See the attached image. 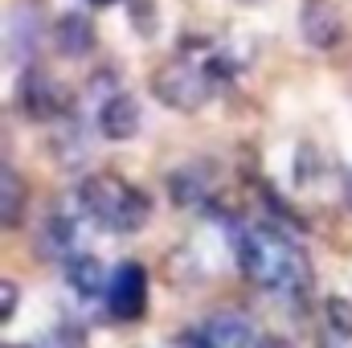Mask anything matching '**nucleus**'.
<instances>
[{"mask_svg":"<svg viewBox=\"0 0 352 348\" xmlns=\"http://www.w3.org/2000/svg\"><path fill=\"white\" fill-rule=\"evenodd\" d=\"M344 197H349V205H352V168L344 173Z\"/></svg>","mask_w":352,"mask_h":348,"instance_id":"21","label":"nucleus"},{"mask_svg":"<svg viewBox=\"0 0 352 348\" xmlns=\"http://www.w3.org/2000/svg\"><path fill=\"white\" fill-rule=\"evenodd\" d=\"M201 332H205V340L213 348H258L250 320L238 316V312H217V316H209Z\"/></svg>","mask_w":352,"mask_h":348,"instance_id":"8","label":"nucleus"},{"mask_svg":"<svg viewBox=\"0 0 352 348\" xmlns=\"http://www.w3.org/2000/svg\"><path fill=\"white\" fill-rule=\"evenodd\" d=\"M168 197H173L176 209H201L209 201V180L197 168H176L168 176Z\"/></svg>","mask_w":352,"mask_h":348,"instance_id":"12","label":"nucleus"},{"mask_svg":"<svg viewBox=\"0 0 352 348\" xmlns=\"http://www.w3.org/2000/svg\"><path fill=\"white\" fill-rule=\"evenodd\" d=\"M107 299H111L115 320H140L144 307H148V270H144L140 262L115 266L111 287H107Z\"/></svg>","mask_w":352,"mask_h":348,"instance_id":"5","label":"nucleus"},{"mask_svg":"<svg viewBox=\"0 0 352 348\" xmlns=\"http://www.w3.org/2000/svg\"><path fill=\"white\" fill-rule=\"evenodd\" d=\"M54 45H58L62 58H82V54H90L94 50V25H90V17H82V12H62L54 21Z\"/></svg>","mask_w":352,"mask_h":348,"instance_id":"10","label":"nucleus"},{"mask_svg":"<svg viewBox=\"0 0 352 348\" xmlns=\"http://www.w3.org/2000/svg\"><path fill=\"white\" fill-rule=\"evenodd\" d=\"M4 348H21V345H4Z\"/></svg>","mask_w":352,"mask_h":348,"instance_id":"23","label":"nucleus"},{"mask_svg":"<svg viewBox=\"0 0 352 348\" xmlns=\"http://www.w3.org/2000/svg\"><path fill=\"white\" fill-rule=\"evenodd\" d=\"M98 131L107 140H131L140 131V102L131 94H115L98 107Z\"/></svg>","mask_w":352,"mask_h":348,"instance_id":"9","label":"nucleus"},{"mask_svg":"<svg viewBox=\"0 0 352 348\" xmlns=\"http://www.w3.org/2000/svg\"><path fill=\"white\" fill-rule=\"evenodd\" d=\"M90 4H94V8H111L115 0H90Z\"/></svg>","mask_w":352,"mask_h":348,"instance_id":"22","label":"nucleus"},{"mask_svg":"<svg viewBox=\"0 0 352 348\" xmlns=\"http://www.w3.org/2000/svg\"><path fill=\"white\" fill-rule=\"evenodd\" d=\"M180 348H213L205 340V332H188V336H180Z\"/></svg>","mask_w":352,"mask_h":348,"instance_id":"18","label":"nucleus"},{"mask_svg":"<svg viewBox=\"0 0 352 348\" xmlns=\"http://www.w3.org/2000/svg\"><path fill=\"white\" fill-rule=\"evenodd\" d=\"M74 242H78V226H74V217H70V213H54V217L45 221V230H41V246H45V254H50V259H66V254L74 250Z\"/></svg>","mask_w":352,"mask_h":348,"instance_id":"13","label":"nucleus"},{"mask_svg":"<svg viewBox=\"0 0 352 348\" xmlns=\"http://www.w3.org/2000/svg\"><path fill=\"white\" fill-rule=\"evenodd\" d=\"M299 33L311 50H336L344 37V17L336 0H303L299 4Z\"/></svg>","mask_w":352,"mask_h":348,"instance_id":"6","label":"nucleus"},{"mask_svg":"<svg viewBox=\"0 0 352 348\" xmlns=\"http://www.w3.org/2000/svg\"><path fill=\"white\" fill-rule=\"evenodd\" d=\"M316 348H352V345L344 340V336H328V340H320Z\"/></svg>","mask_w":352,"mask_h":348,"instance_id":"20","label":"nucleus"},{"mask_svg":"<svg viewBox=\"0 0 352 348\" xmlns=\"http://www.w3.org/2000/svg\"><path fill=\"white\" fill-rule=\"evenodd\" d=\"M16 102H21V111H25L29 119H37V123H45V119H62L66 107H70V98H66L62 83H58L54 74L37 70V66H29V70L21 74Z\"/></svg>","mask_w":352,"mask_h":348,"instance_id":"4","label":"nucleus"},{"mask_svg":"<svg viewBox=\"0 0 352 348\" xmlns=\"http://www.w3.org/2000/svg\"><path fill=\"white\" fill-rule=\"evenodd\" d=\"M258 348H295V345H291V340H283V336H263Z\"/></svg>","mask_w":352,"mask_h":348,"instance_id":"19","label":"nucleus"},{"mask_svg":"<svg viewBox=\"0 0 352 348\" xmlns=\"http://www.w3.org/2000/svg\"><path fill=\"white\" fill-rule=\"evenodd\" d=\"M152 94H156L168 111L192 115V111H201L205 98H209V74L197 70V66L184 62V58H173V62H164V66L152 74Z\"/></svg>","mask_w":352,"mask_h":348,"instance_id":"3","label":"nucleus"},{"mask_svg":"<svg viewBox=\"0 0 352 348\" xmlns=\"http://www.w3.org/2000/svg\"><path fill=\"white\" fill-rule=\"evenodd\" d=\"M16 303H21V295H16V283H12V279H4V283H0V320H4V324L16 316Z\"/></svg>","mask_w":352,"mask_h":348,"instance_id":"16","label":"nucleus"},{"mask_svg":"<svg viewBox=\"0 0 352 348\" xmlns=\"http://www.w3.org/2000/svg\"><path fill=\"white\" fill-rule=\"evenodd\" d=\"M78 209L111 234H135L152 217V197L115 176H87L78 184Z\"/></svg>","mask_w":352,"mask_h":348,"instance_id":"2","label":"nucleus"},{"mask_svg":"<svg viewBox=\"0 0 352 348\" xmlns=\"http://www.w3.org/2000/svg\"><path fill=\"white\" fill-rule=\"evenodd\" d=\"M131 12H135V29H140V33H152V29H156V17H152L156 4H152V0H135Z\"/></svg>","mask_w":352,"mask_h":348,"instance_id":"17","label":"nucleus"},{"mask_svg":"<svg viewBox=\"0 0 352 348\" xmlns=\"http://www.w3.org/2000/svg\"><path fill=\"white\" fill-rule=\"evenodd\" d=\"M66 283H70V291H74V295L94 299L98 291H107V287H111V274H107V266L94 259V254H74L70 266H66Z\"/></svg>","mask_w":352,"mask_h":348,"instance_id":"11","label":"nucleus"},{"mask_svg":"<svg viewBox=\"0 0 352 348\" xmlns=\"http://www.w3.org/2000/svg\"><path fill=\"white\" fill-rule=\"evenodd\" d=\"M238 266L254 287L270 291H303L311 283V266L303 250L270 226H254L238 238Z\"/></svg>","mask_w":352,"mask_h":348,"instance_id":"1","label":"nucleus"},{"mask_svg":"<svg viewBox=\"0 0 352 348\" xmlns=\"http://www.w3.org/2000/svg\"><path fill=\"white\" fill-rule=\"evenodd\" d=\"M37 37H41V17H37V0H21L8 8V25H4V45L12 62H29L37 54Z\"/></svg>","mask_w":352,"mask_h":348,"instance_id":"7","label":"nucleus"},{"mask_svg":"<svg viewBox=\"0 0 352 348\" xmlns=\"http://www.w3.org/2000/svg\"><path fill=\"white\" fill-rule=\"evenodd\" d=\"M328 328H332V336H344L349 340L352 336V299H344V295H328Z\"/></svg>","mask_w":352,"mask_h":348,"instance_id":"15","label":"nucleus"},{"mask_svg":"<svg viewBox=\"0 0 352 348\" xmlns=\"http://www.w3.org/2000/svg\"><path fill=\"white\" fill-rule=\"evenodd\" d=\"M21 217H25V184L4 164V173H0V221H4V230H16Z\"/></svg>","mask_w":352,"mask_h":348,"instance_id":"14","label":"nucleus"}]
</instances>
